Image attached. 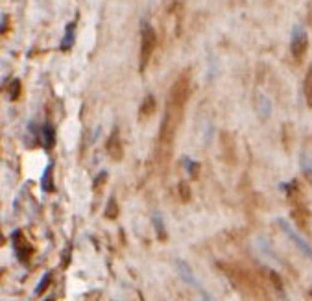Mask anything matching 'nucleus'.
<instances>
[{
    "label": "nucleus",
    "mask_w": 312,
    "mask_h": 301,
    "mask_svg": "<svg viewBox=\"0 0 312 301\" xmlns=\"http://www.w3.org/2000/svg\"><path fill=\"white\" fill-rule=\"evenodd\" d=\"M7 94H9V100H11V102L19 100V96H20V81H19V79H13V81L9 83Z\"/></svg>",
    "instance_id": "11"
},
{
    "label": "nucleus",
    "mask_w": 312,
    "mask_h": 301,
    "mask_svg": "<svg viewBox=\"0 0 312 301\" xmlns=\"http://www.w3.org/2000/svg\"><path fill=\"white\" fill-rule=\"evenodd\" d=\"M307 48H309V39H307V33L301 32V30H294V35H292V43H290V52H292L294 59L301 63L303 59H305V54H307Z\"/></svg>",
    "instance_id": "3"
},
{
    "label": "nucleus",
    "mask_w": 312,
    "mask_h": 301,
    "mask_svg": "<svg viewBox=\"0 0 312 301\" xmlns=\"http://www.w3.org/2000/svg\"><path fill=\"white\" fill-rule=\"evenodd\" d=\"M190 91H192V83H190V71H183L177 79L174 81V85L170 89V96L168 102H166V111L176 115V117L181 118L183 109L190 98Z\"/></svg>",
    "instance_id": "1"
},
{
    "label": "nucleus",
    "mask_w": 312,
    "mask_h": 301,
    "mask_svg": "<svg viewBox=\"0 0 312 301\" xmlns=\"http://www.w3.org/2000/svg\"><path fill=\"white\" fill-rule=\"evenodd\" d=\"M54 130H52V126H48L46 124L45 128H43V146H45L46 150H50L54 146Z\"/></svg>",
    "instance_id": "10"
},
{
    "label": "nucleus",
    "mask_w": 312,
    "mask_h": 301,
    "mask_svg": "<svg viewBox=\"0 0 312 301\" xmlns=\"http://www.w3.org/2000/svg\"><path fill=\"white\" fill-rule=\"evenodd\" d=\"M176 264H177V268H179V274L183 275V279L189 281L192 287H198V281H196V277L192 275V270L189 268V264L183 261H176Z\"/></svg>",
    "instance_id": "7"
},
{
    "label": "nucleus",
    "mask_w": 312,
    "mask_h": 301,
    "mask_svg": "<svg viewBox=\"0 0 312 301\" xmlns=\"http://www.w3.org/2000/svg\"><path fill=\"white\" fill-rule=\"evenodd\" d=\"M50 279H52V275H50V274H45V275H43L41 283L37 285V288H35V294H43L46 288H48V283H50Z\"/></svg>",
    "instance_id": "13"
},
{
    "label": "nucleus",
    "mask_w": 312,
    "mask_h": 301,
    "mask_svg": "<svg viewBox=\"0 0 312 301\" xmlns=\"http://www.w3.org/2000/svg\"><path fill=\"white\" fill-rule=\"evenodd\" d=\"M50 174H52V166H48V168H46L45 174H43V179H41V187H43L45 192H50V190L54 189L52 181H50Z\"/></svg>",
    "instance_id": "12"
},
{
    "label": "nucleus",
    "mask_w": 312,
    "mask_h": 301,
    "mask_svg": "<svg viewBox=\"0 0 312 301\" xmlns=\"http://www.w3.org/2000/svg\"><path fill=\"white\" fill-rule=\"evenodd\" d=\"M303 92H305V100H307V105L311 107L312 105V71L309 69L307 71V76H305V83H303Z\"/></svg>",
    "instance_id": "8"
},
{
    "label": "nucleus",
    "mask_w": 312,
    "mask_h": 301,
    "mask_svg": "<svg viewBox=\"0 0 312 301\" xmlns=\"http://www.w3.org/2000/svg\"><path fill=\"white\" fill-rule=\"evenodd\" d=\"M74 30H76V24H74V22L67 26V35H65V39H63V43H61V50H63V52L69 50L72 46V43H74Z\"/></svg>",
    "instance_id": "9"
},
{
    "label": "nucleus",
    "mask_w": 312,
    "mask_h": 301,
    "mask_svg": "<svg viewBox=\"0 0 312 301\" xmlns=\"http://www.w3.org/2000/svg\"><path fill=\"white\" fill-rule=\"evenodd\" d=\"M156 107H157L156 98H154L152 94H148V96H146V98L143 100V104H141V111H139V117H141V118L152 117V115L156 113Z\"/></svg>",
    "instance_id": "5"
},
{
    "label": "nucleus",
    "mask_w": 312,
    "mask_h": 301,
    "mask_svg": "<svg viewBox=\"0 0 312 301\" xmlns=\"http://www.w3.org/2000/svg\"><path fill=\"white\" fill-rule=\"evenodd\" d=\"M157 48V33L152 26H144L141 33V52H139V72L143 74L150 65V59Z\"/></svg>",
    "instance_id": "2"
},
{
    "label": "nucleus",
    "mask_w": 312,
    "mask_h": 301,
    "mask_svg": "<svg viewBox=\"0 0 312 301\" xmlns=\"http://www.w3.org/2000/svg\"><path fill=\"white\" fill-rule=\"evenodd\" d=\"M279 222L283 224V227H285V231H286V233H288V235L292 236V240H294V242L298 244L299 248L303 249V251H305L307 255H311V248H309V246H307V244L303 242V240H301V236H299L298 233H296V231L292 229V227H288V224H286L285 220H279Z\"/></svg>",
    "instance_id": "6"
},
{
    "label": "nucleus",
    "mask_w": 312,
    "mask_h": 301,
    "mask_svg": "<svg viewBox=\"0 0 312 301\" xmlns=\"http://www.w3.org/2000/svg\"><path fill=\"white\" fill-rule=\"evenodd\" d=\"M107 151L113 159H122V144H120V137H118V130L111 133L109 141H107Z\"/></svg>",
    "instance_id": "4"
}]
</instances>
